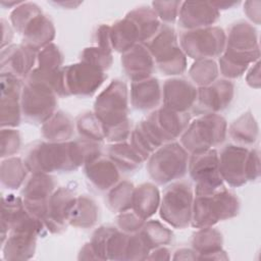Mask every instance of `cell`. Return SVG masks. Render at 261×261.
<instances>
[{
  "label": "cell",
  "mask_w": 261,
  "mask_h": 261,
  "mask_svg": "<svg viewBox=\"0 0 261 261\" xmlns=\"http://www.w3.org/2000/svg\"><path fill=\"white\" fill-rule=\"evenodd\" d=\"M127 92L120 81H112L95 102V114L104 128V136L110 141L124 140L128 132L126 119Z\"/></svg>",
  "instance_id": "6da1fadb"
},
{
  "label": "cell",
  "mask_w": 261,
  "mask_h": 261,
  "mask_svg": "<svg viewBox=\"0 0 261 261\" xmlns=\"http://www.w3.org/2000/svg\"><path fill=\"white\" fill-rule=\"evenodd\" d=\"M193 208V225L202 228L234 216L239 202L233 194L221 187L212 193L197 195Z\"/></svg>",
  "instance_id": "7a4b0ae2"
},
{
  "label": "cell",
  "mask_w": 261,
  "mask_h": 261,
  "mask_svg": "<svg viewBox=\"0 0 261 261\" xmlns=\"http://www.w3.org/2000/svg\"><path fill=\"white\" fill-rule=\"evenodd\" d=\"M24 163L33 172H52L54 170H71L79 167L72 142L40 143L28 152Z\"/></svg>",
  "instance_id": "3957f363"
},
{
  "label": "cell",
  "mask_w": 261,
  "mask_h": 261,
  "mask_svg": "<svg viewBox=\"0 0 261 261\" xmlns=\"http://www.w3.org/2000/svg\"><path fill=\"white\" fill-rule=\"evenodd\" d=\"M225 134V120L215 113H208L191 123L185 130L181 143L187 150L196 154L221 143Z\"/></svg>",
  "instance_id": "277c9868"
},
{
  "label": "cell",
  "mask_w": 261,
  "mask_h": 261,
  "mask_svg": "<svg viewBox=\"0 0 261 261\" xmlns=\"http://www.w3.org/2000/svg\"><path fill=\"white\" fill-rule=\"evenodd\" d=\"M148 48L165 74H178L186 68V58L176 43L173 30L164 24L148 40Z\"/></svg>",
  "instance_id": "5b68a950"
},
{
  "label": "cell",
  "mask_w": 261,
  "mask_h": 261,
  "mask_svg": "<svg viewBox=\"0 0 261 261\" xmlns=\"http://www.w3.org/2000/svg\"><path fill=\"white\" fill-rule=\"evenodd\" d=\"M55 91L44 82L28 79L21 91L23 115L36 122H44L52 116L56 106Z\"/></svg>",
  "instance_id": "8992f818"
},
{
  "label": "cell",
  "mask_w": 261,
  "mask_h": 261,
  "mask_svg": "<svg viewBox=\"0 0 261 261\" xmlns=\"http://www.w3.org/2000/svg\"><path fill=\"white\" fill-rule=\"evenodd\" d=\"M188 155L179 144L163 146L151 156L149 173L158 184H165L182 176L188 168Z\"/></svg>",
  "instance_id": "52a82bcc"
},
{
  "label": "cell",
  "mask_w": 261,
  "mask_h": 261,
  "mask_svg": "<svg viewBox=\"0 0 261 261\" xmlns=\"http://www.w3.org/2000/svg\"><path fill=\"white\" fill-rule=\"evenodd\" d=\"M193 194L189 184L176 182L165 191L161 204V217L174 227H185L192 221Z\"/></svg>",
  "instance_id": "ba28073f"
},
{
  "label": "cell",
  "mask_w": 261,
  "mask_h": 261,
  "mask_svg": "<svg viewBox=\"0 0 261 261\" xmlns=\"http://www.w3.org/2000/svg\"><path fill=\"white\" fill-rule=\"evenodd\" d=\"M190 174L196 182V195L212 193L222 187L218 155L215 150L192 154L188 164Z\"/></svg>",
  "instance_id": "9c48e42d"
},
{
  "label": "cell",
  "mask_w": 261,
  "mask_h": 261,
  "mask_svg": "<svg viewBox=\"0 0 261 261\" xmlns=\"http://www.w3.org/2000/svg\"><path fill=\"white\" fill-rule=\"evenodd\" d=\"M180 43L191 57L203 60L219 54L224 49L225 35L219 28H204L186 32L180 38Z\"/></svg>",
  "instance_id": "30bf717a"
},
{
  "label": "cell",
  "mask_w": 261,
  "mask_h": 261,
  "mask_svg": "<svg viewBox=\"0 0 261 261\" xmlns=\"http://www.w3.org/2000/svg\"><path fill=\"white\" fill-rule=\"evenodd\" d=\"M62 76L67 95H92L105 80L103 70L83 61L63 68Z\"/></svg>",
  "instance_id": "8fae6325"
},
{
  "label": "cell",
  "mask_w": 261,
  "mask_h": 261,
  "mask_svg": "<svg viewBox=\"0 0 261 261\" xmlns=\"http://www.w3.org/2000/svg\"><path fill=\"white\" fill-rule=\"evenodd\" d=\"M145 123L152 134L162 143L164 141L174 140L185 132V128L189 124V115L186 112H178L163 107L146 118Z\"/></svg>",
  "instance_id": "7c38bea8"
},
{
  "label": "cell",
  "mask_w": 261,
  "mask_h": 261,
  "mask_svg": "<svg viewBox=\"0 0 261 261\" xmlns=\"http://www.w3.org/2000/svg\"><path fill=\"white\" fill-rule=\"evenodd\" d=\"M249 151L242 146H226L218 156L222 179L231 186H241L247 180V159Z\"/></svg>",
  "instance_id": "4fadbf2b"
},
{
  "label": "cell",
  "mask_w": 261,
  "mask_h": 261,
  "mask_svg": "<svg viewBox=\"0 0 261 261\" xmlns=\"http://www.w3.org/2000/svg\"><path fill=\"white\" fill-rule=\"evenodd\" d=\"M2 91H1V106H2V126H14L19 122V97L20 83L17 76L10 73H2Z\"/></svg>",
  "instance_id": "5bb4252c"
},
{
  "label": "cell",
  "mask_w": 261,
  "mask_h": 261,
  "mask_svg": "<svg viewBox=\"0 0 261 261\" xmlns=\"http://www.w3.org/2000/svg\"><path fill=\"white\" fill-rule=\"evenodd\" d=\"M197 99V90L186 80L173 79L166 81L163 89L164 107L185 112Z\"/></svg>",
  "instance_id": "9a60e30c"
},
{
  "label": "cell",
  "mask_w": 261,
  "mask_h": 261,
  "mask_svg": "<svg viewBox=\"0 0 261 261\" xmlns=\"http://www.w3.org/2000/svg\"><path fill=\"white\" fill-rule=\"evenodd\" d=\"M121 61L126 74L134 82L148 79L154 66L150 51L142 45H136L126 51Z\"/></svg>",
  "instance_id": "2e32d148"
},
{
  "label": "cell",
  "mask_w": 261,
  "mask_h": 261,
  "mask_svg": "<svg viewBox=\"0 0 261 261\" xmlns=\"http://www.w3.org/2000/svg\"><path fill=\"white\" fill-rule=\"evenodd\" d=\"M21 33L24 36L25 45L36 50L53 39L54 28L52 22L39 10L23 27Z\"/></svg>",
  "instance_id": "e0dca14e"
},
{
  "label": "cell",
  "mask_w": 261,
  "mask_h": 261,
  "mask_svg": "<svg viewBox=\"0 0 261 261\" xmlns=\"http://www.w3.org/2000/svg\"><path fill=\"white\" fill-rule=\"evenodd\" d=\"M233 85L227 81H217L216 83L200 89L197 97L203 107L212 111H218L226 107L232 99Z\"/></svg>",
  "instance_id": "ac0fdd59"
},
{
  "label": "cell",
  "mask_w": 261,
  "mask_h": 261,
  "mask_svg": "<svg viewBox=\"0 0 261 261\" xmlns=\"http://www.w3.org/2000/svg\"><path fill=\"white\" fill-rule=\"evenodd\" d=\"M2 53L6 54V57L2 56V66L8 65L6 72L2 73H10L14 76L25 75L34 64L35 50L27 45L11 46L6 50L3 49Z\"/></svg>",
  "instance_id": "d6986e66"
},
{
  "label": "cell",
  "mask_w": 261,
  "mask_h": 261,
  "mask_svg": "<svg viewBox=\"0 0 261 261\" xmlns=\"http://www.w3.org/2000/svg\"><path fill=\"white\" fill-rule=\"evenodd\" d=\"M179 13V20L184 28L195 29L207 27L218 18V12L211 8L209 3H191L185 2Z\"/></svg>",
  "instance_id": "ffe728a7"
},
{
  "label": "cell",
  "mask_w": 261,
  "mask_h": 261,
  "mask_svg": "<svg viewBox=\"0 0 261 261\" xmlns=\"http://www.w3.org/2000/svg\"><path fill=\"white\" fill-rule=\"evenodd\" d=\"M85 172L89 180L99 190L110 189L119 177L116 165L104 158H96L86 163Z\"/></svg>",
  "instance_id": "44dd1931"
},
{
  "label": "cell",
  "mask_w": 261,
  "mask_h": 261,
  "mask_svg": "<svg viewBox=\"0 0 261 261\" xmlns=\"http://www.w3.org/2000/svg\"><path fill=\"white\" fill-rule=\"evenodd\" d=\"M160 88L156 79H146L134 82L132 101L136 108L146 110L154 108L160 101Z\"/></svg>",
  "instance_id": "7402d4cb"
},
{
  "label": "cell",
  "mask_w": 261,
  "mask_h": 261,
  "mask_svg": "<svg viewBox=\"0 0 261 261\" xmlns=\"http://www.w3.org/2000/svg\"><path fill=\"white\" fill-rule=\"evenodd\" d=\"M159 205V193L156 187L145 184L134 192L133 208L134 211L143 219L154 214Z\"/></svg>",
  "instance_id": "603a6c76"
},
{
  "label": "cell",
  "mask_w": 261,
  "mask_h": 261,
  "mask_svg": "<svg viewBox=\"0 0 261 261\" xmlns=\"http://www.w3.org/2000/svg\"><path fill=\"white\" fill-rule=\"evenodd\" d=\"M97 218V208L95 203L86 197L74 198L68 214L67 221L75 226L87 227L95 223Z\"/></svg>",
  "instance_id": "cb8c5ba5"
},
{
  "label": "cell",
  "mask_w": 261,
  "mask_h": 261,
  "mask_svg": "<svg viewBox=\"0 0 261 261\" xmlns=\"http://www.w3.org/2000/svg\"><path fill=\"white\" fill-rule=\"evenodd\" d=\"M73 123L63 112H56L43 125V135L47 140L59 142L71 137Z\"/></svg>",
  "instance_id": "d4e9b609"
},
{
  "label": "cell",
  "mask_w": 261,
  "mask_h": 261,
  "mask_svg": "<svg viewBox=\"0 0 261 261\" xmlns=\"http://www.w3.org/2000/svg\"><path fill=\"white\" fill-rule=\"evenodd\" d=\"M222 238L221 233L211 227H202L197 234L194 236L193 246L198 254H201L200 259H203L208 254H217L221 250Z\"/></svg>",
  "instance_id": "484cf974"
},
{
  "label": "cell",
  "mask_w": 261,
  "mask_h": 261,
  "mask_svg": "<svg viewBox=\"0 0 261 261\" xmlns=\"http://www.w3.org/2000/svg\"><path fill=\"white\" fill-rule=\"evenodd\" d=\"M108 155L111 161L123 170H132L138 167L143 161L134 148L124 143L109 146Z\"/></svg>",
  "instance_id": "4316f807"
},
{
  "label": "cell",
  "mask_w": 261,
  "mask_h": 261,
  "mask_svg": "<svg viewBox=\"0 0 261 261\" xmlns=\"http://www.w3.org/2000/svg\"><path fill=\"white\" fill-rule=\"evenodd\" d=\"M229 133L233 138V141L244 144H252L256 141L258 127L254 118L247 113L234 121Z\"/></svg>",
  "instance_id": "83f0119b"
},
{
  "label": "cell",
  "mask_w": 261,
  "mask_h": 261,
  "mask_svg": "<svg viewBox=\"0 0 261 261\" xmlns=\"http://www.w3.org/2000/svg\"><path fill=\"white\" fill-rule=\"evenodd\" d=\"M2 168L7 169L1 172L2 182L9 189H17L25 178L27 165L18 158H10L2 162Z\"/></svg>",
  "instance_id": "f1b7e54d"
},
{
  "label": "cell",
  "mask_w": 261,
  "mask_h": 261,
  "mask_svg": "<svg viewBox=\"0 0 261 261\" xmlns=\"http://www.w3.org/2000/svg\"><path fill=\"white\" fill-rule=\"evenodd\" d=\"M109 195H111L109 205L112 210L124 212L126 209L132 208L134 196L132 184L127 181L121 182L115 187V189H113Z\"/></svg>",
  "instance_id": "f546056e"
},
{
  "label": "cell",
  "mask_w": 261,
  "mask_h": 261,
  "mask_svg": "<svg viewBox=\"0 0 261 261\" xmlns=\"http://www.w3.org/2000/svg\"><path fill=\"white\" fill-rule=\"evenodd\" d=\"M140 232L150 248H157L161 245L168 244L171 239V232L158 222L150 221L145 226H142Z\"/></svg>",
  "instance_id": "4dcf8cb0"
},
{
  "label": "cell",
  "mask_w": 261,
  "mask_h": 261,
  "mask_svg": "<svg viewBox=\"0 0 261 261\" xmlns=\"http://www.w3.org/2000/svg\"><path fill=\"white\" fill-rule=\"evenodd\" d=\"M77 128L80 129V133L84 136V138L98 142L102 141L105 138L103 124L96 116V114L89 113L87 115H84L83 117L81 116L77 120Z\"/></svg>",
  "instance_id": "1f68e13d"
},
{
  "label": "cell",
  "mask_w": 261,
  "mask_h": 261,
  "mask_svg": "<svg viewBox=\"0 0 261 261\" xmlns=\"http://www.w3.org/2000/svg\"><path fill=\"white\" fill-rule=\"evenodd\" d=\"M192 79L201 86H207L213 83L217 75V67L214 61L200 60L193 65L190 70Z\"/></svg>",
  "instance_id": "d6a6232c"
},
{
  "label": "cell",
  "mask_w": 261,
  "mask_h": 261,
  "mask_svg": "<svg viewBox=\"0 0 261 261\" xmlns=\"http://www.w3.org/2000/svg\"><path fill=\"white\" fill-rule=\"evenodd\" d=\"M83 62L93 65L101 70L109 67L111 64V55L101 48H87L83 52Z\"/></svg>",
  "instance_id": "836d02e7"
},
{
  "label": "cell",
  "mask_w": 261,
  "mask_h": 261,
  "mask_svg": "<svg viewBox=\"0 0 261 261\" xmlns=\"http://www.w3.org/2000/svg\"><path fill=\"white\" fill-rule=\"evenodd\" d=\"M40 68L47 70H56L62 61V55L58 48L53 45H47L39 54Z\"/></svg>",
  "instance_id": "e575fe53"
},
{
  "label": "cell",
  "mask_w": 261,
  "mask_h": 261,
  "mask_svg": "<svg viewBox=\"0 0 261 261\" xmlns=\"http://www.w3.org/2000/svg\"><path fill=\"white\" fill-rule=\"evenodd\" d=\"M117 222L121 229L133 232L142 228L144 219L141 218L136 212L134 214H130L124 211V213H121L117 218Z\"/></svg>",
  "instance_id": "d590c367"
},
{
  "label": "cell",
  "mask_w": 261,
  "mask_h": 261,
  "mask_svg": "<svg viewBox=\"0 0 261 261\" xmlns=\"http://www.w3.org/2000/svg\"><path fill=\"white\" fill-rule=\"evenodd\" d=\"M7 135V143H2V157L10 156L18 151L20 138L17 130L14 129H4Z\"/></svg>",
  "instance_id": "8d00e7d4"
},
{
  "label": "cell",
  "mask_w": 261,
  "mask_h": 261,
  "mask_svg": "<svg viewBox=\"0 0 261 261\" xmlns=\"http://www.w3.org/2000/svg\"><path fill=\"white\" fill-rule=\"evenodd\" d=\"M259 176V153L258 150L249 152L247 159V179H255Z\"/></svg>",
  "instance_id": "74e56055"
}]
</instances>
